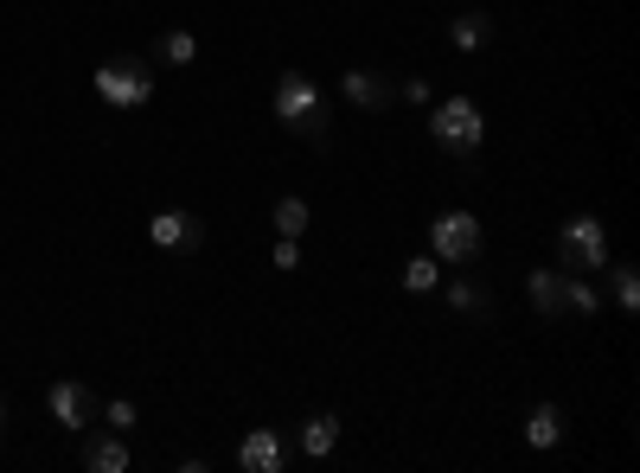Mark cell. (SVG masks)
Here are the masks:
<instances>
[{
    "instance_id": "13",
    "label": "cell",
    "mask_w": 640,
    "mask_h": 473,
    "mask_svg": "<svg viewBox=\"0 0 640 473\" xmlns=\"http://www.w3.org/2000/svg\"><path fill=\"white\" fill-rule=\"evenodd\" d=\"M526 441L531 448H558L564 441V416H558V403H538L526 416Z\"/></svg>"
},
{
    "instance_id": "8",
    "label": "cell",
    "mask_w": 640,
    "mask_h": 473,
    "mask_svg": "<svg viewBox=\"0 0 640 473\" xmlns=\"http://www.w3.org/2000/svg\"><path fill=\"white\" fill-rule=\"evenodd\" d=\"M339 97H346L352 110H366V115H378V110H391V103H397V90H391L378 71H346V77H339Z\"/></svg>"
},
{
    "instance_id": "19",
    "label": "cell",
    "mask_w": 640,
    "mask_h": 473,
    "mask_svg": "<svg viewBox=\"0 0 640 473\" xmlns=\"http://www.w3.org/2000/svg\"><path fill=\"white\" fill-rule=\"evenodd\" d=\"M449 307L481 320V314H487V289H481V282H449Z\"/></svg>"
},
{
    "instance_id": "1",
    "label": "cell",
    "mask_w": 640,
    "mask_h": 473,
    "mask_svg": "<svg viewBox=\"0 0 640 473\" xmlns=\"http://www.w3.org/2000/svg\"><path fill=\"white\" fill-rule=\"evenodd\" d=\"M269 110L282 128H302V135H327V103H321V83L302 71H282L276 83V97H269Z\"/></svg>"
},
{
    "instance_id": "23",
    "label": "cell",
    "mask_w": 640,
    "mask_h": 473,
    "mask_svg": "<svg viewBox=\"0 0 640 473\" xmlns=\"http://www.w3.org/2000/svg\"><path fill=\"white\" fill-rule=\"evenodd\" d=\"M0 429H7V397H0Z\"/></svg>"
},
{
    "instance_id": "2",
    "label": "cell",
    "mask_w": 640,
    "mask_h": 473,
    "mask_svg": "<svg viewBox=\"0 0 640 473\" xmlns=\"http://www.w3.org/2000/svg\"><path fill=\"white\" fill-rule=\"evenodd\" d=\"M429 135H436L442 154H474V147L487 142L481 103H474V97H449V103H436V110H429Z\"/></svg>"
},
{
    "instance_id": "4",
    "label": "cell",
    "mask_w": 640,
    "mask_h": 473,
    "mask_svg": "<svg viewBox=\"0 0 640 473\" xmlns=\"http://www.w3.org/2000/svg\"><path fill=\"white\" fill-rule=\"evenodd\" d=\"M97 97L110 103V110H142L154 97V77L142 58H110L103 71H97Z\"/></svg>"
},
{
    "instance_id": "21",
    "label": "cell",
    "mask_w": 640,
    "mask_h": 473,
    "mask_svg": "<svg viewBox=\"0 0 640 473\" xmlns=\"http://www.w3.org/2000/svg\"><path fill=\"white\" fill-rule=\"evenodd\" d=\"M103 423H110L115 436H128V429L142 423V409H135V403H128V397H115V403H103Z\"/></svg>"
},
{
    "instance_id": "6",
    "label": "cell",
    "mask_w": 640,
    "mask_h": 473,
    "mask_svg": "<svg viewBox=\"0 0 640 473\" xmlns=\"http://www.w3.org/2000/svg\"><path fill=\"white\" fill-rule=\"evenodd\" d=\"M148 237L160 250H199V244H205V224L192 218V212H180V205H167V212L148 218Z\"/></svg>"
},
{
    "instance_id": "11",
    "label": "cell",
    "mask_w": 640,
    "mask_h": 473,
    "mask_svg": "<svg viewBox=\"0 0 640 473\" xmlns=\"http://www.w3.org/2000/svg\"><path fill=\"white\" fill-rule=\"evenodd\" d=\"M526 301L544 314V320H558L564 314V275H551V269H531L526 275Z\"/></svg>"
},
{
    "instance_id": "22",
    "label": "cell",
    "mask_w": 640,
    "mask_h": 473,
    "mask_svg": "<svg viewBox=\"0 0 640 473\" xmlns=\"http://www.w3.org/2000/svg\"><path fill=\"white\" fill-rule=\"evenodd\" d=\"M276 269H282V275L302 269V237H282V244H276Z\"/></svg>"
},
{
    "instance_id": "16",
    "label": "cell",
    "mask_w": 640,
    "mask_h": 473,
    "mask_svg": "<svg viewBox=\"0 0 640 473\" xmlns=\"http://www.w3.org/2000/svg\"><path fill=\"white\" fill-rule=\"evenodd\" d=\"M404 289L411 294L442 289V262H436V256H411V262H404Z\"/></svg>"
},
{
    "instance_id": "18",
    "label": "cell",
    "mask_w": 640,
    "mask_h": 473,
    "mask_svg": "<svg viewBox=\"0 0 640 473\" xmlns=\"http://www.w3.org/2000/svg\"><path fill=\"white\" fill-rule=\"evenodd\" d=\"M608 275H615V301H621V314H635L640 307V269L635 262H615Z\"/></svg>"
},
{
    "instance_id": "9",
    "label": "cell",
    "mask_w": 640,
    "mask_h": 473,
    "mask_svg": "<svg viewBox=\"0 0 640 473\" xmlns=\"http://www.w3.org/2000/svg\"><path fill=\"white\" fill-rule=\"evenodd\" d=\"M52 416H58V429H90V416H97V403H90V391L77 384V378H58L52 384Z\"/></svg>"
},
{
    "instance_id": "5",
    "label": "cell",
    "mask_w": 640,
    "mask_h": 473,
    "mask_svg": "<svg viewBox=\"0 0 640 473\" xmlns=\"http://www.w3.org/2000/svg\"><path fill=\"white\" fill-rule=\"evenodd\" d=\"M429 256L436 262H474L481 256V218L474 212H442V218L429 224Z\"/></svg>"
},
{
    "instance_id": "15",
    "label": "cell",
    "mask_w": 640,
    "mask_h": 473,
    "mask_svg": "<svg viewBox=\"0 0 640 473\" xmlns=\"http://www.w3.org/2000/svg\"><path fill=\"white\" fill-rule=\"evenodd\" d=\"M449 45L454 52H481V45H487V13H461V20H449Z\"/></svg>"
},
{
    "instance_id": "14",
    "label": "cell",
    "mask_w": 640,
    "mask_h": 473,
    "mask_svg": "<svg viewBox=\"0 0 640 473\" xmlns=\"http://www.w3.org/2000/svg\"><path fill=\"white\" fill-rule=\"evenodd\" d=\"M596 307H603L596 289H590L583 275H570V269H564V314H570V320H596Z\"/></svg>"
},
{
    "instance_id": "10",
    "label": "cell",
    "mask_w": 640,
    "mask_h": 473,
    "mask_svg": "<svg viewBox=\"0 0 640 473\" xmlns=\"http://www.w3.org/2000/svg\"><path fill=\"white\" fill-rule=\"evenodd\" d=\"M83 468L90 473H128V441L115 436V429L110 436H90L83 441Z\"/></svg>"
},
{
    "instance_id": "17",
    "label": "cell",
    "mask_w": 640,
    "mask_h": 473,
    "mask_svg": "<svg viewBox=\"0 0 640 473\" xmlns=\"http://www.w3.org/2000/svg\"><path fill=\"white\" fill-rule=\"evenodd\" d=\"M269 224H276L282 237H302V230H307V199H295V192H289V199H276Z\"/></svg>"
},
{
    "instance_id": "12",
    "label": "cell",
    "mask_w": 640,
    "mask_h": 473,
    "mask_svg": "<svg viewBox=\"0 0 640 473\" xmlns=\"http://www.w3.org/2000/svg\"><path fill=\"white\" fill-rule=\"evenodd\" d=\"M334 441H339V416L321 409V416H307V423H302V454L327 461V454H334Z\"/></svg>"
},
{
    "instance_id": "3",
    "label": "cell",
    "mask_w": 640,
    "mask_h": 473,
    "mask_svg": "<svg viewBox=\"0 0 640 473\" xmlns=\"http://www.w3.org/2000/svg\"><path fill=\"white\" fill-rule=\"evenodd\" d=\"M558 262H564L570 275H596L608 262V224L596 212H576V218L558 230Z\"/></svg>"
},
{
    "instance_id": "7",
    "label": "cell",
    "mask_w": 640,
    "mask_h": 473,
    "mask_svg": "<svg viewBox=\"0 0 640 473\" xmlns=\"http://www.w3.org/2000/svg\"><path fill=\"white\" fill-rule=\"evenodd\" d=\"M237 468L244 473H282L289 468V448H282L276 429H250V436L237 441Z\"/></svg>"
},
{
    "instance_id": "20",
    "label": "cell",
    "mask_w": 640,
    "mask_h": 473,
    "mask_svg": "<svg viewBox=\"0 0 640 473\" xmlns=\"http://www.w3.org/2000/svg\"><path fill=\"white\" fill-rule=\"evenodd\" d=\"M160 58H167V65H192V58H199V38L192 33H167L160 38Z\"/></svg>"
}]
</instances>
